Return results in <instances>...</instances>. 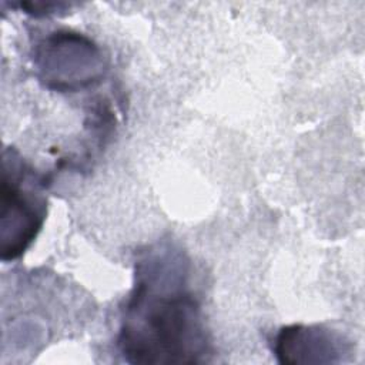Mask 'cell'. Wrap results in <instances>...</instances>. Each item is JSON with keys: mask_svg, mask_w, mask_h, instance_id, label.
I'll list each match as a JSON object with an SVG mask.
<instances>
[{"mask_svg": "<svg viewBox=\"0 0 365 365\" xmlns=\"http://www.w3.org/2000/svg\"><path fill=\"white\" fill-rule=\"evenodd\" d=\"M131 364L204 361L208 341L200 305L187 285V262L168 247L148 251L135 264V284L117 339Z\"/></svg>", "mask_w": 365, "mask_h": 365, "instance_id": "cell-1", "label": "cell"}, {"mask_svg": "<svg viewBox=\"0 0 365 365\" xmlns=\"http://www.w3.org/2000/svg\"><path fill=\"white\" fill-rule=\"evenodd\" d=\"M31 175L13 155L3 160L1 180V259L20 257L36 238L46 218V200L31 185Z\"/></svg>", "mask_w": 365, "mask_h": 365, "instance_id": "cell-2", "label": "cell"}, {"mask_svg": "<svg viewBox=\"0 0 365 365\" xmlns=\"http://www.w3.org/2000/svg\"><path fill=\"white\" fill-rule=\"evenodd\" d=\"M46 87L67 91L90 86L103 76L101 53L78 33L56 31L44 38L34 56Z\"/></svg>", "mask_w": 365, "mask_h": 365, "instance_id": "cell-3", "label": "cell"}, {"mask_svg": "<svg viewBox=\"0 0 365 365\" xmlns=\"http://www.w3.org/2000/svg\"><path fill=\"white\" fill-rule=\"evenodd\" d=\"M275 355L281 364L335 362L338 349L332 334L321 327L291 325L279 331Z\"/></svg>", "mask_w": 365, "mask_h": 365, "instance_id": "cell-4", "label": "cell"}]
</instances>
